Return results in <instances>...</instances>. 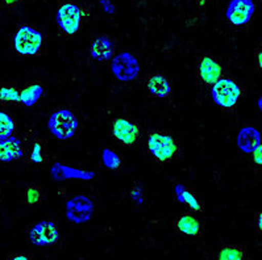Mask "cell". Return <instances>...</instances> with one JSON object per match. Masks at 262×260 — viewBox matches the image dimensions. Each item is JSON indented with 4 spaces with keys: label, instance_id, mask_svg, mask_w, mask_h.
Returning <instances> with one entry per match:
<instances>
[{
    "label": "cell",
    "instance_id": "6da1fadb",
    "mask_svg": "<svg viewBox=\"0 0 262 260\" xmlns=\"http://www.w3.org/2000/svg\"><path fill=\"white\" fill-rule=\"evenodd\" d=\"M84 15H86V9H82L75 3L59 2L56 18L61 34L65 37L74 36L79 31L80 22Z\"/></svg>",
    "mask_w": 262,
    "mask_h": 260
},
{
    "label": "cell",
    "instance_id": "7a4b0ae2",
    "mask_svg": "<svg viewBox=\"0 0 262 260\" xmlns=\"http://www.w3.org/2000/svg\"><path fill=\"white\" fill-rule=\"evenodd\" d=\"M16 52L21 55L37 54L42 45V34L31 27H20L13 37Z\"/></svg>",
    "mask_w": 262,
    "mask_h": 260
},
{
    "label": "cell",
    "instance_id": "3957f363",
    "mask_svg": "<svg viewBox=\"0 0 262 260\" xmlns=\"http://www.w3.org/2000/svg\"><path fill=\"white\" fill-rule=\"evenodd\" d=\"M78 120L70 110H58L49 119V130L58 139H69L75 134Z\"/></svg>",
    "mask_w": 262,
    "mask_h": 260
},
{
    "label": "cell",
    "instance_id": "277c9868",
    "mask_svg": "<svg viewBox=\"0 0 262 260\" xmlns=\"http://www.w3.org/2000/svg\"><path fill=\"white\" fill-rule=\"evenodd\" d=\"M148 149L151 155L160 162L173 159L178 151L176 141L164 133H151L148 139Z\"/></svg>",
    "mask_w": 262,
    "mask_h": 260
},
{
    "label": "cell",
    "instance_id": "5b68a950",
    "mask_svg": "<svg viewBox=\"0 0 262 260\" xmlns=\"http://www.w3.org/2000/svg\"><path fill=\"white\" fill-rule=\"evenodd\" d=\"M59 233L57 225L52 221H42L34 225L29 230V242L37 247L56 245L58 242Z\"/></svg>",
    "mask_w": 262,
    "mask_h": 260
},
{
    "label": "cell",
    "instance_id": "8992f818",
    "mask_svg": "<svg viewBox=\"0 0 262 260\" xmlns=\"http://www.w3.org/2000/svg\"><path fill=\"white\" fill-rule=\"evenodd\" d=\"M240 88L229 79L217 80L212 88V98L217 105L223 108H232L240 98Z\"/></svg>",
    "mask_w": 262,
    "mask_h": 260
},
{
    "label": "cell",
    "instance_id": "52a82bcc",
    "mask_svg": "<svg viewBox=\"0 0 262 260\" xmlns=\"http://www.w3.org/2000/svg\"><path fill=\"white\" fill-rule=\"evenodd\" d=\"M94 213V202L87 196H77L66 204V217L74 224H84Z\"/></svg>",
    "mask_w": 262,
    "mask_h": 260
},
{
    "label": "cell",
    "instance_id": "ba28073f",
    "mask_svg": "<svg viewBox=\"0 0 262 260\" xmlns=\"http://www.w3.org/2000/svg\"><path fill=\"white\" fill-rule=\"evenodd\" d=\"M112 71L117 79L123 82H130L139 74V62L129 53H121L112 61Z\"/></svg>",
    "mask_w": 262,
    "mask_h": 260
},
{
    "label": "cell",
    "instance_id": "9c48e42d",
    "mask_svg": "<svg viewBox=\"0 0 262 260\" xmlns=\"http://www.w3.org/2000/svg\"><path fill=\"white\" fill-rule=\"evenodd\" d=\"M112 134L124 146L136 145L140 137V130L136 125L125 119L115 120L112 124Z\"/></svg>",
    "mask_w": 262,
    "mask_h": 260
},
{
    "label": "cell",
    "instance_id": "30bf717a",
    "mask_svg": "<svg viewBox=\"0 0 262 260\" xmlns=\"http://www.w3.org/2000/svg\"><path fill=\"white\" fill-rule=\"evenodd\" d=\"M254 13L252 0H232L227 9V17L233 25L247 24Z\"/></svg>",
    "mask_w": 262,
    "mask_h": 260
},
{
    "label": "cell",
    "instance_id": "8fae6325",
    "mask_svg": "<svg viewBox=\"0 0 262 260\" xmlns=\"http://www.w3.org/2000/svg\"><path fill=\"white\" fill-rule=\"evenodd\" d=\"M222 66L212 58H202L199 63V75L201 79L207 84H213L222 77Z\"/></svg>",
    "mask_w": 262,
    "mask_h": 260
},
{
    "label": "cell",
    "instance_id": "7c38bea8",
    "mask_svg": "<svg viewBox=\"0 0 262 260\" xmlns=\"http://www.w3.org/2000/svg\"><path fill=\"white\" fill-rule=\"evenodd\" d=\"M238 147L244 153H252L261 145V137L258 130L254 128H244L241 129L240 134L237 138Z\"/></svg>",
    "mask_w": 262,
    "mask_h": 260
},
{
    "label": "cell",
    "instance_id": "4fadbf2b",
    "mask_svg": "<svg viewBox=\"0 0 262 260\" xmlns=\"http://www.w3.org/2000/svg\"><path fill=\"white\" fill-rule=\"evenodd\" d=\"M91 55L93 58H95L99 62H104L112 57V52H114V48H112L111 40L105 36H99L96 37L95 40L91 43Z\"/></svg>",
    "mask_w": 262,
    "mask_h": 260
},
{
    "label": "cell",
    "instance_id": "5bb4252c",
    "mask_svg": "<svg viewBox=\"0 0 262 260\" xmlns=\"http://www.w3.org/2000/svg\"><path fill=\"white\" fill-rule=\"evenodd\" d=\"M23 156V149L16 138H6L0 141V162H11Z\"/></svg>",
    "mask_w": 262,
    "mask_h": 260
},
{
    "label": "cell",
    "instance_id": "9a60e30c",
    "mask_svg": "<svg viewBox=\"0 0 262 260\" xmlns=\"http://www.w3.org/2000/svg\"><path fill=\"white\" fill-rule=\"evenodd\" d=\"M176 227L179 233L187 237H198L202 234V225L195 217L190 215H183L176 221Z\"/></svg>",
    "mask_w": 262,
    "mask_h": 260
},
{
    "label": "cell",
    "instance_id": "2e32d148",
    "mask_svg": "<svg viewBox=\"0 0 262 260\" xmlns=\"http://www.w3.org/2000/svg\"><path fill=\"white\" fill-rule=\"evenodd\" d=\"M146 89L151 96L156 98H166L171 91L169 82L161 75H153L149 78L146 80Z\"/></svg>",
    "mask_w": 262,
    "mask_h": 260
},
{
    "label": "cell",
    "instance_id": "e0dca14e",
    "mask_svg": "<svg viewBox=\"0 0 262 260\" xmlns=\"http://www.w3.org/2000/svg\"><path fill=\"white\" fill-rule=\"evenodd\" d=\"M43 91L42 87L38 86V84H33V86H29L28 88H25L20 95V101L23 104L27 105V107H32L40 100V98L42 96Z\"/></svg>",
    "mask_w": 262,
    "mask_h": 260
},
{
    "label": "cell",
    "instance_id": "ac0fdd59",
    "mask_svg": "<svg viewBox=\"0 0 262 260\" xmlns=\"http://www.w3.org/2000/svg\"><path fill=\"white\" fill-rule=\"evenodd\" d=\"M47 151L43 149V145L41 141H33L29 151V162L33 166H43L47 163Z\"/></svg>",
    "mask_w": 262,
    "mask_h": 260
},
{
    "label": "cell",
    "instance_id": "d6986e66",
    "mask_svg": "<svg viewBox=\"0 0 262 260\" xmlns=\"http://www.w3.org/2000/svg\"><path fill=\"white\" fill-rule=\"evenodd\" d=\"M53 176L56 179H65V178H82V179H91L93 174H87L83 171H75V170H70L65 166H54V169L52 171Z\"/></svg>",
    "mask_w": 262,
    "mask_h": 260
},
{
    "label": "cell",
    "instance_id": "ffe728a7",
    "mask_svg": "<svg viewBox=\"0 0 262 260\" xmlns=\"http://www.w3.org/2000/svg\"><path fill=\"white\" fill-rule=\"evenodd\" d=\"M216 260H247V254L238 246H225L219 251Z\"/></svg>",
    "mask_w": 262,
    "mask_h": 260
},
{
    "label": "cell",
    "instance_id": "44dd1931",
    "mask_svg": "<svg viewBox=\"0 0 262 260\" xmlns=\"http://www.w3.org/2000/svg\"><path fill=\"white\" fill-rule=\"evenodd\" d=\"M177 193H178L179 201H182V202H185V204H187V205L190 206L191 209H194V210H201V209L203 208V205L201 204V201H199V200H198L191 192L186 191L185 188L181 187V185L177 188Z\"/></svg>",
    "mask_w": 262,
    "mask_h": 260
},
{
    "label": "cell",
    "instance_id": "7402d4cb",
    "mask_svg": "<svg viewBox=\"0 0 262 260\" xmlns=\"http://www.w3.org/2000/svg\"><path fill=\"white\" fill-rule=\"evenodd\" d=\"M15 130V123L10 116L4 112H0V141L10 138Z\"/></svg>",
    "mask_w": 262,
    "mask_h": 260
},
{
    "label": "cell",
    "instance_id": "603a6c76",
    "mask_svg": "<svg viewBox=\"0 0 262 260\" xmlns=\"http://www.w3.org/2000/svg\"><path fill=\"white\" fill-rule=\"evenodd\" d=\"M103 163H104L105 167L110 170H116L121 166L120 158H119L114 151L108 150V149L103 150Z\"/></svg>",
    "mask_w": 262,
    "mask_h": 260
},
{
    "label": "cell",
    "instance_id": "cb8c5ba5",
    "mask_svg": "<svg viewBox=\"0 0 262 260\" xmlns=\"http://www.w3.org/2000/svg\"><path fill=\"white\" fill-rule=\"evenodd\" d=\"M0 100L7 101V103H17L20 101V95L17 89L11 88V87H3L0 88Z\"/></svg>",
    "mask_w": 262,
    "mask_h": 260
},
{
    "label": "cell",
    "instance_id": "d4e9b609",
    "mask_svg": "<svg viewBox=\"0 0 262 260\" xmlns=\"http://www.w3.org/2000/svg\"><path fill=\"white\" fill-rule=\"evenodd\" d=\"M41 201V192L40 188L37 187H28L27 190V202H28L29 205H36L38 202Z\"/></svg>",
    "mask_w": 262,
    "mask_h": 260
},
{
    "label": "cell",
    "instance_id": "484cf974",
    "mask_svg": "<svg viewBox=\"0 0 262 260\" xmlns=\"http://www.w3.org/2000/svg\"><path fill=\"white\" fill-rule=\"evenodd\" d=\"M23 0H2V7L6 9H13L21 3Z\"/></svg>",
    "mask_w": 262,
    "mask_h": 260
},
{
    "label": "cell",
    "instance_id": "4316f807",
    "mask_svg": "<svg viewBox=\"0 0 262 260\" xmlns=\"http://www.w3.org/2000/svg\"><path fill=\"white\" fill-rule=\"evenodd\" d=\"M252 153H253V159H254L256 164L261 166V163H262V149H261V145H259V146L257 147L256 150L252 151Z\"/></svg>",
    "mask_w": 262,
    "mask_h": 260
},
{
    "label": "cell",
    "instance_id": "83f0119b",
    "mask_svg": "<svg viewBox=\"0 0 262 260\" xmlns=\"http://www.w3.org/2000/svg\"><path fill=\"white\" fill-rule=\"evenodd\" d=\"M132 197H133V200L137 202V204H141V202H142L141 187H139V185H137L136 188H133V190H132Z\"/></svg>",
    "mask_w": 262,
    "mask_h": 260
},
{
    "label": "cell",
    "instance_id": "f1b7e54d",
    "mask_svg": "<svg viewBox=\"0 0 262 260\" xmlns=\"http://www.w3.org/2000/svg\"><path fill=\"white\" fill-rule=\"evenodd\" d=\"M103 6H104L105 11H108V12H114V8H112V6L110 4V2H107V0H102Z\"/></svg>",
    "mask_w": 262,
    "mask_h": 260
},
{
    "label": "cell",
    "instance_id": "f546056e",
    "mask_svg": "<svg viewBox=\"0 0 262 260\" xmlns=\"http://www.w3.org/2000/svg\"><path fill=\"white\" fill-rule=\"evenodd\" d=\"M11 260H29L25 255H17V256H13Z\"/></svg>",
    "mask_w": 262,
    "mask_h": 260
},
{
    "label": "cell",
    "instance_id": "4dcf8cb0",
    "mask_svg": "<svg viewBox=\"0 0 262 260\" xmlns=\"http://www.w3.org/2000/svg\"><path fill=\"white\" fill-rule=\"evenodd\" d=\"M257 224H258V229L261 230L262 229V216H261V213L258 215V221H257Z\"/></svg>",
    "mask_w": 262,
    "mask_h": 260
},
{
    "label": "cell",
    "instance_id": "1f68e13d",
    "mask_svg": "<svg viewBox=\"0 0 262 260\" xmlns=\"http://www.w3.org/2000/svg\"><path fill=\"white\" fill-rule=\"evenodd\" d=\"M258 63H259V68H261V63H262V55H261V52L258 53Z\"/></svg>",
    "mask_w": 262,
    "mask_h": 260
}]
</instances>
